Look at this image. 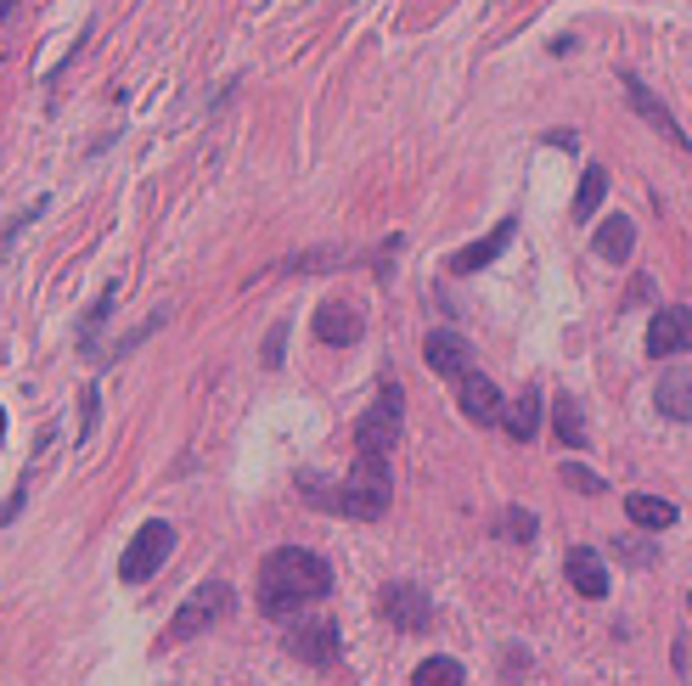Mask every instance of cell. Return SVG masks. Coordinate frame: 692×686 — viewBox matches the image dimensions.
I'll list each match as a JSON object with an SVG mask.
<instances>
[{
    "label": "cell",
    "mask_w": 692,
    "mask_h": 686,
    "mask_svg": "<svg viewBox=\"0 0 692 686\" xmlns=\"http://www.w3.org/2000/svg\"><path fill=\"white\" fill-rule=\"evenodd\" d=\"M535 529H541L535 512H523V507H507V512H502V535H507V540L523 546V540H535Z\"/></svg>",
    "instance_id": "obj_22"
},
{
    "label": "cell",
    "mask_w": 692,
    "mask_h": 686,
    "mask_svg": "<svg viewBox=\"0 0 692 686\" xmlns=\"http://www.w3.org/2000/svg\"><path fill=\"white\" fill-rule=\"evenodd\" d=\"M518 237V220H502V225H490V232L479 237V242H468V248H456L450 259H445V271L450 276H473V271H484L490 259H502V248Z\"/></svg>",
    "instance_id": "obj_10"
},
{
    "label": "cell",
    "mask_w": 692,
    "mask_h": 686,
    "mask_svg": "<svg viewBox=\"0 0 692 686\" xmlns=\"http://www.w3.org/2000/svg\"><path fill=\"white\" fill-rule=\"evenodd\" d=\"M625 512H631L637 529H670L676 524V507L658 501V496H631V501H625Z\"/></svg>",
    "instance_id": "obj_18"
},
{
    "label": "cell",
    "mask_w": 692,
    "mask_h": 686,
    "mask_svg": "<svg viewBox=\"0 0 692 686\" xmlns=\"http://www.w3.org/2000/svg\"><path fill=\"white\" fill-rule=\"evenodd\" d=\"M564 484H569V489H580V496H603V489H608V484H603L597 473H591V467H574V462L564 467Z\"/></svg>",
    "instance_id": "obj_24"
},
{
    "label": "cell",
    "mask_w": 692,
    "mask_h": 686,
    "mask_svg": "<svg viewBox=\"0 0 692 686\" xmlns=\"http://www.w3.org/2000/svg\"><path fill=\"white\" fill-rule=\"evenodd\" d=\"M400 428H406V395H400V383H383L372 411L360 416V434H355L360 456H388L394 439H400Z\"/></svg>",
    "instance_id": "obj_4"
},
{
    "label": "cell",
    "mask_w": 692,
    "mask_h": 686,
    "mask_svg": "<svg viewBox=\"0 0 692 686\" xmlns=\"http://www.w3.org/2000/svg\"><path fill=\"white\" fill-rule=\"evenodd\" d=\"M687 608H692V597H687Z\"/></svg>",
    "instance_id": "obj_27"
},
{
    "label": "cell",
    "mask_w": 692,
    "mask_h": 686,
    "mask_svg": "<svg viewBox=\"0 0 692 686\" xmlns=\"http://www.w3.org/2000/svg\"><path fill=\"white\" fill-rule=\"evenodd\" d=\"M603 198H608V170H603V163H591V170L580 175V191H574V220H591Z\"/></svg>",
    "instance_id": "obj_19"
},
{
    "label": "cell",
    "mask_w": 692,
    "mask_h": 686,
    "mask_svg": "<svg viewBox=\"0 0 692 686\" xmlns=\"http://www.w3.org/2000/svg\"><path fill=\"white\" fill-rule=\"evenodd\" d=\"M231 608H237V591H231L225 579H203L197 591L175 608V625L163 631V647H175V641H186V636H203L214 619H231Z\"/></svg>",
    "instance_id": "obj_3"
},
{
    "label": "cell",
    "mask_w": 692,
    "mask_h": 686,
    "mask_svg": "<svg viewBox=\"0 0 692 686\" xmlns=\"http://www.w3.org/2000/svg\"><path fill=\"white\" fill-rule=\"evenodd\" d=\"M692 349V310L687 304H665L647 321V354L653 361H676Z\"/></svg>",
    "instance_id": "obj_7"
},
{
    "label": "cell",
    "mask_w": 692,
    "mask_h": 686,
    "mask_svg": "<svg viewBox=\"0 0 692 686\" xmlns=\"http://www.w3.org/2000/svg\"><path fill=\"white\" fill-rule=\"evenodd\" d=\"M411 686H461V664L445 659V652H434V659H422V664H417Z\"/></svg>",
    "instance_id": "obj_21"
},
{
    "label": "cell",
    "mask_w": 692,
    "mask_h": 686,
    "mask_svg": "<svg viewBox=\"0 0 692 686\" xmlns=\"http://www.w3.org/2000/svg\"><path fill=\"white\" fill-rule=\"evenodd\" d=\"M564 574H569V585L580 597H591V602H603L608 597V569H603V558L591 546H574L569 558H564Z\"/></svg>",
    "instance_id": "obj_14"
},
{
    "label": "cell",
    "mask_w": 692,
    "mask_h": 686,
    "mask_svg": "<svg viewBox=\"0 0 692 686\" xmlns=\"http://www.w3.org/2000/svg\"><path fill=\"white\" fill-rule=\"evenodd\" d=\"M12 7H17V0H0V23H7V17H12Z\"/></svg>",
    "instance_id": "obj_26"
},
{
    "label": "cell",
    "mask_w": 692,
    "mask_h": 686,
    "mask_svg": "<svg viewBox=\"0 0 692 686\" xmlns=\"http://www.w3.org/2000/svg\"><path fill=\"white\" fill-rule=\"evenodd\" d=\"M96 434V388H85L79 395V445Z\"/></svg>",
    "instance_id": "obj_25"
},
{
    "label": "cell",
    "mask_w": 692,
    "mask_h": 686,
    "mask_svg": "<svg viewBox=\"0 0 692 686\" xmlns=\"http://www.w3.org/2000/svg\"><path fill=\"white\" fill-rule=\"evenodd\" d=\"M287 652L299 664L310 670H326V664H338L344 659V636H338V619H293L287 625Z\"/></svg>",
    "instance_id": "obj_6"
},
{
    "label": "cell",
    "mask_w": 692,
    "mask_h": 686,
    "mask_svg": "<svg viewBox=\"0 0 692 686\" xmlns=\"http://www.w3.org/2000/svg\"><path fill=\"white\" fill-rule=\"evenodd\" d=\"M175 551V524H163V517H147V524L136 529V540L124 546V558H119V579L129 585H141L163 569V558Z\"/></svg>",
    "instance_id": "obj_5"
},
{
    "label": "cell",
    "mask_w": 692,
    "mask_h": 686,
    "mask_svg": "<svg viewBox=\"0 0 692 686\" xmlns=\"http://www.w3.org/2000/svg\"><path fill=\"white\" fill-rule=\"evenodd\" d=\"M625 102H631V113H637V119H647V124H653V129H658V136H665L670 147H687L681 124H676V113H670L665 102H658V96H653L642 79H631V74H625Z\"/></svg>",
    "instance_id": "obj_11"
},
{
    "label": "cell",
    "mask_w": 692,
    "mask_h": 686,
    "mask_svg": "<svg viewBox=\"0 0 692 686\" xmlns=\"http://www.w3.org/2000/svg\"><path fill=\"white\" fill-rule=\"evenodd\" d=\"M299 496L321 512H338V517H355V524H372V517L388 512L394 501V484H388V456H360L355 473L344 484H326L316 473H299Z\"/></svg>",
    "instance_id": "obj_2"
},
{
    "label": "cell",
    "mask_w": 692,
    "mask_h": 686,
    "mask_svg": "<svg viewBox=\"0 0 692 686\" xmlns=\"http://www.w3.org/2000/svg\"><path fill=\"white\" fill-rule=\"evenodd\" d=\"M456 400H461V416H468V422H479V428H490V422H502V416H507V406H502V388L490 383L484 372H473V366L456 377Z\"/></svg>",
    "instance_id": "obj_8"
},
{
    "label": "cell",
    "mask_w": 692,
    "mask_h": 686,
    "mask_svg": "<svg viewBox=\"0 0 692 686\" xmlns=\"http://www.w3.org/2000/svg\"><path fill=\"white\" fill-rule=\"evenodd\" d=\"M422 361L434 366L440 377H461V372H468V361H473V349H468V338H461V333L440 326V333H428V344H422Z\"/></svg>",
    "instance_id": "obj_13"
},
{
    "label": "cell",
    "mask_w": 692,
    "mask_h": 686,
    "mask_svg": "<svg viewBox=\"0 0 692 686\" xmlns=\"http://www.w3.org/2000/svg\"><path fill=\"white\" fill-rule=\"evenodd\" d=\"M552 422H557V439H564V445H585V422H580V406L569 400V395H557L552 400Z\"/></svg>",
    "instance_id": "obj_20"
},
{
    "label": "cell",
    "mask_w": 692,
    "mask_h": 686,
    "mask_svg": "<svg viewBox=\"0 0 692 686\" xmlns=\"http://www.w3.org/2000/svg\"><path fill=\"white\" fill-rule=\"evenodd\" d=\"M614 558H625V563H642V569H653V563H658V546H653V540H614Z\"/></svg>",
    "instance_id": "obj_23"
},
{
    "label": "cell",
    "mask_w": 692,
    "mask_h": 686,
    "mask_svg": "<svg viewBox=\"0 0 692 686\" xmlns=\"http://www.w3.org/2000/svg\"><path fill=\"white\" fill-rule=\"evenodd\" d=\"M591 242H597V253H603V259L625 265V259L637 253V220H631V214H608V220L597 225V237H591Z\"/></svg>",
    "instance_id": "obj_16"
},
{
    "label": "cell",
    "mask_w": 692,
    "mask_h": 686,
    "mask_svg": "<svg viewBox=\"0 0 692 686\" xmlns=\"http://www.w3.org/2000/svg\"><path fill=\"white\" fill-rule=\"evenodd\" d=\"M310 326H316V338H321L326 349H349V344H360V333H367V321H360L349 304H338V299L321 304Z\"/></svg>",
    "instance_id": "obj_12"
},
{
    "label": "cell",
    "mask_w": 692,
    "mask_h": 686,
    "mask_svg": "<svg viewBox=\"0 0 692 686\" xmlns=\"http://www.w3.org/2000/svg\"><path fill=\"white\" fill-rule=\"evenodd\" d=\"M383 619L394 631H428V625H434V608H428V597L417 591L411 579H394L383 591Z\"/></svg>",
    "instance_id": "obj_9"
},
{
    "label": "cell",
    "mask_w": 692,
    "mask_h": 686,
    "mask_svg": "<svg viewBox=\"0 0 692 686\" xmlns=\"http://www.w3.org/2000/svg\"><path fill=\"white\" fill-rule=\"evenodd\" d=\"M326 591H333V569L305 546H282L259 563V613L265 619H287V613H299L305 602H316Z\"/></svg>",
    "instance_id": "obj_1"
},
{
    "label": "cell",
    "mask_w": 692,
    "mask_h": 686,
    "mask_svg": "<svg viewBox=\"0 0 692 686\" xmlns=\"http://www.w3.org/2000/svg\"><path fill=\"white\" fill-rule=\"evenodd\" d=\"M502 428H507V439H535L541 434V395H535V388H523V395L507 406V416H502Z\"/></svg>",
    "instance_id": "obj_17"
},
{
    "label": "cell",
    "mask_w": 692,
    "mask_h": 686,
    "mask_svg": "<svg viewBox=\"0 0 692 686\" xmlns=\"http://www.w3.org/2000/svg\"><path fill=\"white\" fill-rule=\"evenodd\" d=\"M653 400H658V411H665L670 422H687L692 416V361H681V366H670L665 377H658Z\"/></svg>",
    "instance_id": "obj_15"
}]
</instances>
